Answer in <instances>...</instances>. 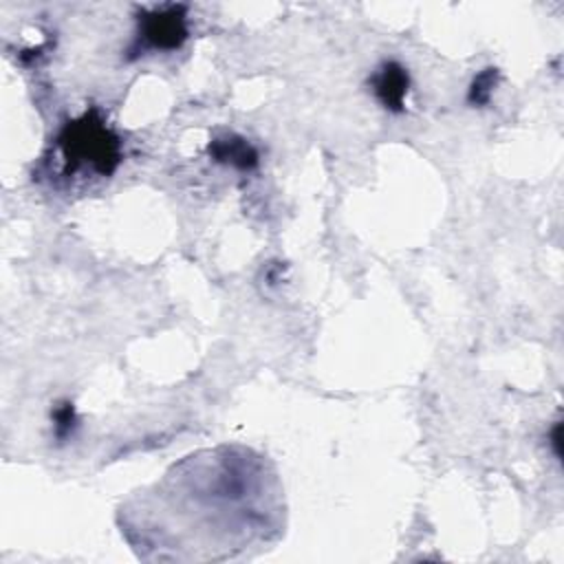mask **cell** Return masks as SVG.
Listing matches in <instances>:
<instances>
[{"mask_svg": "<svg viewBox=\"0 0 564 564\" xmlns=\"http://www.w3.org/2000/svg\"><path fill=\"white\" fill-rule=\"evenodd\" d=\"M119 524L143 560H231L280 535L282 487L269 460L253 449H203L130 498Z\"/></svg>", "mask_w": 564, "mask_h": 564, "instance_id": "cell-1", "label": "cell"}, {"mask_svg": "<svg viewBox=\"0 0 564 564\" xmlns=\"http://www.w3.org/2000/svg\"><path fill=\"white\" fill-rule=\"evenodd\" d=\"M55 154L64 174L110 176L121 163V141L97 108L62 126L55 137Z\"/></svg>", "mask_w": 564, "mask_h": 564, "instance_id": "cell-2", "label": "cell"}, {"mask_svg": "<svg viewBox=\"0 0 564 564\" xmlns=\"http://www.w3.org/2000/svg\"><path fill=\"white\" fill-rule=\"evenodd\" d=\"M189 35L187 7L185 4H161L141 9L137 15V35L128 46V59H134L150 51H176Z\"/></svg>", "mask_w": 564, "mask_h": 564, "instance_id": "cell-3", "label": "cell"}, {"mask_svg": "<svg viewBox=\"0 0 564 564\" xmlns=\"http://www.w3.org/2000/svg\"><path fill=\"white\" fill-rule=\"evenodd\" d=\"M368 86L375 95V99L386 108L388 112H403L405 99L410 93V73L408 68L397 59H383L368 77Z\"/></svg>", "mask_w": 564, "mask_h": 564, "instance_id": "cell-4", "label": "cell"}, {"mask_svg": "<svg viewBox=\"0 0 564 564\" xmlns=\"http://www.w3.org/2000/svg\"><path fill=\"white\" fill-rule=\"evenodd\" d=\"M207 154L212 156V161L231 165L240 172H249L260 163L258 150L245 137H238V134H225V137L212 139L207 145Z\"/></svg>", "mask_w": 564, "mask_h": 564, "instance_id": "cell-5", "label": "cell"}, {"mask_svg": "<svg viewBox=\"0 0 564 564\" xmlns=\"http://www.w3.org/2000/svg\"><path fill=\"white\" fill-rule=\"evenodd\" d=\"M51 425L57 443H68L75 436L79 427V416L73 401L62 399L59 403H55V408L51 410Z\"/></svg>", "mask_w": 564, "mask_h": 564, "instance_id": "cell-6", "label": "cell"}, {"mask_svg": "<svg viewBox=\"0 0 564 564\" xmlns=\"http://www.w3.org/2000/svg\"><path fill=\"white\" fill-rule=\"evenodd\" d=\"M498 79H500V73H498V68H494V66H487V68H482L474 79H471V84H469V88H467V104L469 106H487L489 104V99H491V95H494V88H496V84H498Z\"/></svg>", "mask_w": 564, "mask_h": 564, "instance_id": "cell-7", "label": "cell"}]
</instances>
